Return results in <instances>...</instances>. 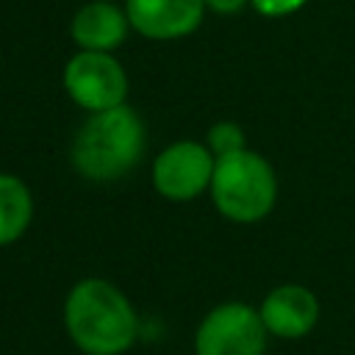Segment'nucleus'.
Here are the masks:
<instances>
[{"label":"nucleus","mask_w":355,"mask_h":355,"mask_svg":"<svg viewBox=\"0 0 355 355\" xmlns=\"http://www.w3.org/2000/svg\"><path fill=\"white\" fill-rule=\"evenodd\" d=\"M67 330L72 341L89 355H119L136 338V313L125 294L100 280H80L64 308Z\"/></svg>","instance_id":"1"},{"label":"nucleus","mask_w":355,"mask_h":355,"mask_svg":"<svg viewBox=\"0 0 355 355\" xmlns=\"http://www.w3.org/2000/svg\"><path fill=\"white\" fill-rule=\"evenodd\" d=\"M144 153V125L133 108L114 105L94 111L72 144V164L89 180H116L128 175Z\"/></svg>","instance_id":"2"},{"label":"nucleus","mask_w":355,"mask_h":355,"mask_svg":"<svg viewBox=\"0 0 355 355\" xmlns=\"http://www.w3.org/2000/svg\"><path fill=\"white\" fill-rule=\"evenodd\" d=\"M211 194L216 208L233 219V222H258L263 219L277 197V180L272 166L250 153V150H233L227 155L216 158L214 178H211Z\"/></svg>","instance_id":"3"},{"label":"nucleus","mask_w":355,"mask_h":355,"mask_svg":"<svg viewBox=\"0 0 355 355\" xmlns=\"http://www.w3.org/2000/svg\"><path fill=\"white\" fill-rule=\"evenodd\" d=\"M197 355H263L266 324L244 302H227L214 308L194 338Z\"/></svg>","instance_id":"4"},{"label":"nucleus","mask_w":355,"mask_h":355,"mask_svg":"<svg viewBox=\"0 0 355 355\" xmlns=\"http://www.w3.org/2000/svg\"><path fill=\"white\" fill-rule=\"evenodd\" d=\"M64 86L69 97L89 111L122 105L128 94V78L122 64L103 50L78 53L64 69Z\"/></svg>","instance_id":"5"},{"label":"nucleus","mask_w":355,"mask_h":355,"mask_svg":"<svg viewBox=\"0 0 355 355\" xmlns=\"http://www.w3.org/2000/svg\"><path fill=\"white\" fill-rule=\"evenodd\" d=\"M216 158L197 141H178L166 147L153 166L155 189L169 200H191L208 189Z\"/></svg>","instance_id":"6"},{"label":"nucleus","mask_w":355,"mask_h":355,"mask_svg":"<svg viewBox=\"0 0 355 355\" xmlns=\"http://www.w3.org/2000/svg\"><path fill=\"white\" fill-rule=\"evenodd\" d=\"M205 0H128L130 25L150 39L189 36L202 19Z\"/></svg>","instance_id":"7"},{"label":"nucleus","mask_w":355,"mask_h":355,"mask_svg":"<svg viewBox=\"0 0 355 355\" xmlns=\"http://www.w3.org/2000/svg\"><path fill=\"white\" fill-rule=\"evenodd\" d=\"M261 319L269 333L280 338H300L316 324L319 302L302 286H280L269 291V297L263 300Z\"/></svg>","instance_id":"8"},{"label":"nucleus","mask_w":355,"mask_h":355,"mask_svg":"<svg viewBox=\"0 0 355 355\" xmlns=\"http://www.w3.org/2000/svg\"><path fill=\"white\" fill-rule=\"evenodd\" d=\"M128 33V19L122 17L119 8L108 6V3H89L78 11V17L72 19V39L83 47V50H114L116 44H122Z\"/></svg>","instance_id":"9"},{"label":"nucleus","mask_w":355,"mask_h":355,"mask_svg":"<svg viewBox=\"0 0 355 355\" xmlns=\"http://www.w3.org/2000/svg\"><path fill=\"white\" fill-rule=\"evenodd\" d=\"M33 200L19 178L0 175V244L19 239L31 222Z\"/></svg>","instance_id":"10"},{"label":"nucleus","mask_w":355,"mask_h":355,"mask_svg":"<svg viewBox=\"0 0 355 355\" xmlns=\"http://www.w3.org/2000/svg\"><path fill=\"white\" fill-rule=\"evenodd\" d=\"M208 141H211V150H214L216 155H227V153H233V150H241L244 136H241V130H239L233 122H219V125L211 128Z\"/></svg>","instance_id":"11"},{"label":"nucleus","mask_w":355,"mask_h":355,"mask_svg":"<svg viewBox=\"0 0 355 355\" xmlns=\"http://www.w3.org/2000/svg\"><path fill=\"white\" fill-rule=\"evenodd\" d=\"M252 3L263 17H286L297 8H302L308 0H252Z\"/></svg>","instance_id":"12"},{"label":"nucleus","mask_w":355,"mask_h":355,"mask_svg":"<svg viewBox=\"0 0 355 355\" xmlns=\"http://www.w3.org/2000/svg\"><path fill=\"white\" fill-rule=\"evenodd\" d=\"M244 3L247 0H205V6H211L216 14H236V11H241Z\"/></svg>","instance_id":"13"}]
</instances>
